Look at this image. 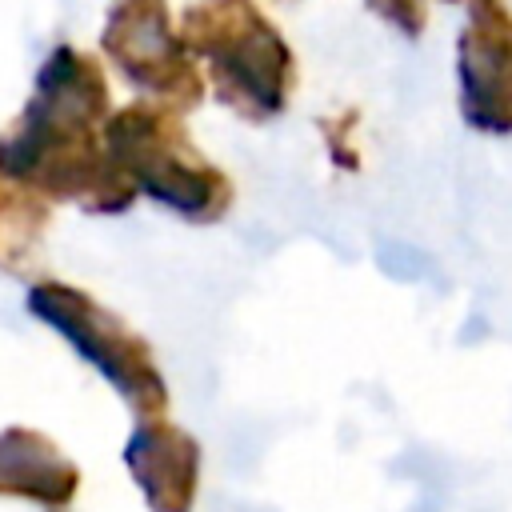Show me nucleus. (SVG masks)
<instances>
[{"label":"nucleus","instance_id":"nucleus-6","mask_svg":"<svg viewBox=\"0 0 512 512\" xmlns=\"http://www.w3.org/2000/svg\"><path fill=\"white\" fill-rule=\"evenodd\" d=\"M456 88L468 128L512 132V16L496 0H472L468 28L456 40Z\"/></svg>","mask_w":512,"mask_h":512},{"label":"nucleus","instance_id":"nucleus-1","mask_svg":"<svg viewBox=\"0 0 512 512\" xmlns=\"http://www.w3.org/2000/svg\"><path fill=\"white\" fill-rule=\"evenodd\" d=\"M104 120L108 84L100 64L72 44H56L20 120L0 136V176L36 196L76 200L88 212H124L136 192L104 156Z\"/></svg>","mask_w":512,"mask_h":512},{"label":"nucleus","instance_id":"nucleus-8","mask_svg":"<svg viewBox=\"0 0 512 512\" xmlns=\"http://www.w3.org/2000/svg\"><path fill=\"white\" fill-rule=\"evenodd\" d=\"M80 464L40 428H0V500H20L44 512H64L80 496Z\"/></svg>","mask_w":512,"mask_h":512},{"label":"nucleus","instance_id":"nucleus-10","mask_svg":"<svg viewBox=\"0 0 512 512\" xmlns=\"http://www.w3.org/2000/svg\"><path fill=\"white\" fill-rule=\"evenodd\" d=\"M376 264H380V272H388L392 280H424V276L436 268L428 252H420V248H412V244H404V240H380V244H376Z\"/></svg>","mask_w":512,"mask_h":512},{"label":"nucleus","instance_id":"nucleus-4","mask_svg":"<svg viewBox=\"0 0 512 512\" xmlns=\"http://www.w3.org/2000/svg\"><path fill=\"white\" fill-rule=\"evenodd\" d=\"M24 308L52 328L136 416H164L168 380L152 360L144 336H136L120 316L100 308L88 292L64 280H36L24 296Z\"/></svg>","mask_w":512,"mask_h":512},{"label":"nucleus","instance_id":"nucleus-2","mask_svg":"<svg viewBox=\"0 0 512 512\" xmlns=\"http://www.w3.org/2000/svg\"><path fill=\"white\" fill-rule=\"evenodd\" d=\"M180 40L208 64L212 88L248 120L280 116L292 84V52L252 0H200L180 16Z\"/></svg>","mask_w":512,"mask_h":512},{"label":"nucleus","instance_id":"nucleus-11","mask_svg":"<svg viewBox=\"0 0 512 512\" xmlns=\"http://www.w3.org/2000/svg\"><path fill=\"white\" fill-rule=\"evenodd\" d=\"M380 20L400 28L404 36H420L424 28V0H364Z\"/></svg>","mask_w":512,"mask_h":512},{"label":"nucleus","instance_id":"nucleus-5","mask_svg":"<svg viewBox=\"0 0 512 512\" xmlns=\"http://www.w3.org/2000/svg\"><path fill=\"white\" fill-rule=\"evenodd\" d=\"M100 44L132 88L152 100H200L204 80L172 24L168 0H112Z\"/></svg>","mask_w":512,"mask_h":512},{"label":"nucleus","instance_id":"nucleus-3","mask_svg":"<svg viewBox=\"0 0 512 512\" xmlns=\"http://www.w3.org/2000/svg\"><path fill=\"white\" fill-rule=\"evenodd\" d=\"M100 140L108 164L128 180L136 196H148L196 224L224 216L232 200L228 180L192 152L180 120L156 104H128L108 112Z\"/></svg>","mask_w":512,"mask_h":512},{"label":"nucleus","instance_id":"nucleus-7","mask_svg":"<svg viewBox=\"0 0 512 512\" xmlns=\"http://www.w3.org/2000/svg\"><path fill=\"white\" fill-rule=\"evenodd\" d=\"M124 468L148 512H196L204 448L188 428L164 416H136L124 440Z\"/></svg>","mask_w":512,"mask_h":512},{"label":"nucleus","instance_id":"nucleus-9","mask_svg":"<svg viewBox=\"0 0 512 512\" xmlns=\"http://www.w3.org/2000/svg\"><path fill=\"white\" fill-rule=\"evenodd\" d=\"M44 224V208L36 204V192L0 176V260L12 264L28 252L32 236Z\"/></svg>","mask_w":512,"mask_h":512}]
</instances>
